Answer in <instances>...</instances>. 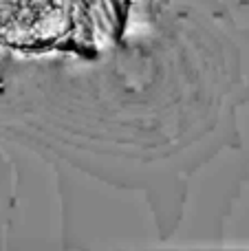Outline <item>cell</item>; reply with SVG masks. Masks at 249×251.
<instances>
[{
	"label": "cell",
	"mask_w": 249,
	"mask_h": 251,
	"mask_svg": "<svg viewBox=\"0 0 249 251\" xmlns=\"http://www.w3.org/2000/svg\"><path fill=\"white\" fill-rule=\"evenodd\" d=\"M69 29V13L66 7L51 4L47 7L33 22H31V42L38 40H55Z\"/></svg>",
	"instance_id": "obj_1"
}]
</instances>
